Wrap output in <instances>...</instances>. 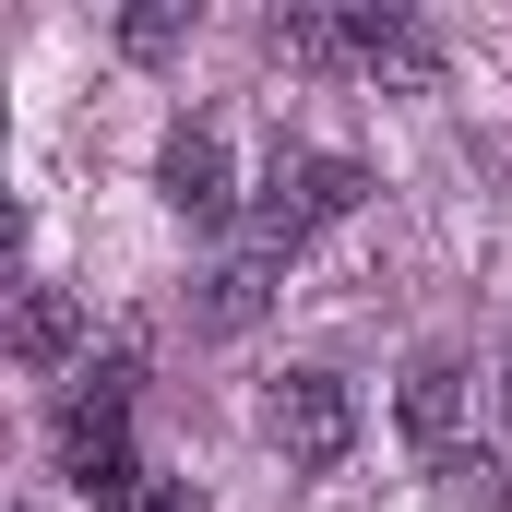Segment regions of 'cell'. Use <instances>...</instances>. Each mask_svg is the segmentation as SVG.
Wrapping results in <instances>:
<instances>
[{"mask_svg":"<svg viewBox=\"0 0 512 512\" xmlns=\"http://www.w3.org/2000/svg\"><path fill=\"white\" fill-rule=\"evenodd\" d=\"M131 393H143V358L120 346V358H96V370L72 382V405H60V465H72L96 501H120L131 477H143V465H131Z\"/></svg>","mask_w":512,"mask_h":512,"instance_id":"cell-1","label":"cell"},{"mask_svg":"<svg viewBox=\"0 0 512 512\" xmlns=\"http://www.w3.org/2000/svg\"><path fill=\"white\" fill-rule=\"evenodd\" d=\"M370 203V167L358 155H286L274 179H262V203H251V251H298L310 227H334V215H358Z\"/></svg>","mask_w":512,"mask_h":512,"instance_id":"cell-2","label":"cell"},{"mask_svg":"<svg viewBox=\"0 0 512 512\" xmlns=\"http://www.w3.org/2000/svg\"><path fill=\"white\" fill-rule=\"evenodd\" d=\"M262 429H274V453H286V465L334 477V465L358 453V393L334 382V370H286V382H274V405H262Z\"/></svg>","mask_w":512,"mask_h":512,"instance_id":"cell-3","label":"cell"},{"mask_svg":"<svg viewBox=\"0 0 512 512\" xmlns=\"http://www.w3.org/2000/svg\"><path fill=\"white\" fill-rule=\"evenodd\" d=\"M155 191H167L191 227H227V215H239V179H227V131H215V120H179V131H167V155H155Z\"/></svg>","mask_w":512,"mask_h":512,"instance_id":"cell-4","label":"cell"},{"mask_svg":"<svg viewBox=\"0 0 512 512\" xmlns=\"http://www.w3.org/2000/svg\"><path fill=\"white\" fill-rule=\"evenodd\" d=\"M274 274H286V262L239 239V251H227L215 274H203V286H191V322H203V334H251L262 310H274Z\"/></svg>","mask_w":512,"mask_h":512,"instance_id":"cell-5","label":"cell"},{"mask_svg":"<svg viewBox=\"0 0 512 512\" xmlns=\"http://www.w3.org/2000/svg\"><path fill=\"white\" fill-rule=\"evenodd\" d=\"M393 417H405V441L441 465V453H453V417H465V370H453V358H417L405 393H393Z\"/></svg>","mask_w":512,"mask_h":512,"instance_id":"cell-6","label":"cell"},{"mask_svg":"<svg viewBox=\"0 0 512 512\" xmlns=\"http://www.w3.org/2000/svg\"><path fill=\"white\" fill-rule=\"evenodd\" d=\"M72 346H84V310H72L60 286H24V298H12V370H60Z\"/></svg>","mask_w":512,"mask_h":512,"instance_id":"cell-7","label":"cell"},{"mask_svg":"<svg viewBox=\"0 0 512 512\" xmlns=\"http://www.w3.org/2000/svg\"><path fill=\"white\" fill-rule=\"evenodd\" d=\"M429 512H512V477H501V453H441L429 465Z\"/></svg>","mask_w":512,"mask_h":512,"instance_id":"cell-8","label":"cell"},{"mask_svg":"<svg viewBox=\"0 0 512 512\" xmlns=\"http://www.w3.org/2000/svg\"><path fill=\"white\" fill-rule=\"evenodd\" d=\"M179 36H191V0H143V12L120 24V48H131V60H167Z\"/></svg>","mask_w":512,"mask_h":512,"instance_id":"cell-9","label":"cell"},{"mask_svg":"<svg viewBox=\"0 0 512 512\" xmlns=\"http://www.w3.org/2000/svg\"><path fill=\"white\" fill-rule=\"evenodd\" d=\"M108 512H179V489H167V477H131V489H120Z\"/></svg>","mask_w":512,"mask_h":512,"instance_id":"cell-10","label":"cell"},{"mask_svg":"<svg viewBox=\"0 0 512 512\" xmlns=\"http://www.w3.org/2000/svg\"><path fill=\"white\" fill-rule=\"evenodd\" d=\"M501 417H512V358H501Z\"/></svg>","mask_w":512,"mask_h":512,"instance_id":"cell-11","label":"cell"}]
</instances>
